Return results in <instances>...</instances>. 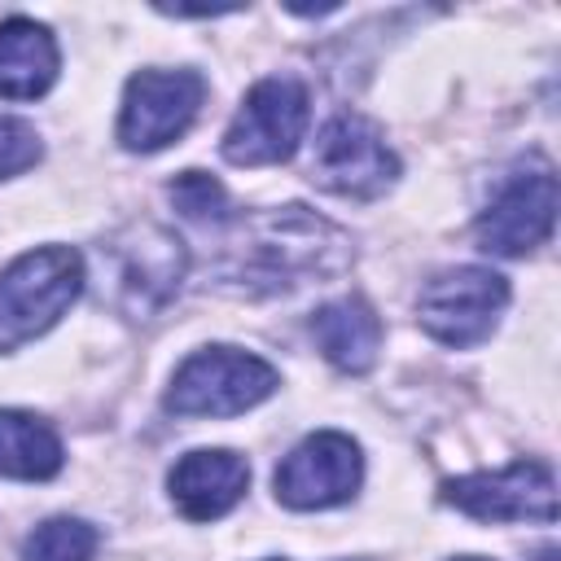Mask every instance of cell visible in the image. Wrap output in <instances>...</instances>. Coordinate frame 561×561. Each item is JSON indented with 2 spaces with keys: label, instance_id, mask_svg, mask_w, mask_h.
Here are the masks:
<instances>
[{
  "label": "cell",
  "instance_id": "cell-6",
  "mask_svg": "<svg viewBox=\"0 0 561 561\" xmlns=\"http://www.w3.org/2000/svg\"><path fill=\"white\" fill-rule=\"evenodd\" d=\"M302 131H307V88L289 75L259 79L224 131V158L232 167H272L294 158Z\"/></svg>",
  "mask_w": 561,
  "mask_h": 561
},
{
  "label": "cell",
  "instance_id": "cell-8",
  "mask_svg": "<svg viewBox=\"0 0 561 561\" xmlns=\"http://www.w3.org/2000/svg\"><path fill=\"white\" fill-rule=\"evenodd\" d=\"M206 96V79L197 70H140L127 79L118 110V145L131 153H153L180 140Z\"/></svg>",
  "mask_w": 561,
  "mask_h": 561
},
{
  "label": "cell",
  "instance_id": "cell-2",
  "mask_svg": "<svg viewBox=\"0 0 561 561\" xmlns=\"http://www.w3.org/2000/svg\"><path fill=\"white\" fill-rule=\"evenodd\" d=\"M101 267L110 280V302L127 320H153L184 285L188 250L162 224H127L101 245Z\"/></svg>",
  "mask_w": 561,
  "mask_h": 561
},
{
  "label": "cell",
  "instance_id": "cell-5",
  "mask_svg": "<svg viewBox=\"0 0 561 561\" xmlns=\"http://www.w3.org/2000/svg\"><path fill=\"white\" fill-rule=\"evenodd\" d=\"M508 307V280L491 267H447L421 285L416 320L443 346H478L491 337L500 311Z\"/></svg>",
  "mask_w": 561,
  "mask_h": 561
},
{
  "label": "cell",
  "instance_id": "cell-4",
  "mask_svg": "<svg viewBox=\"0 0 561 561\" xmlns=\"http://www.w3.org/2000/svg\"><path fill=\"white\" fill-rule=\"evenodd\" d=\"M276 390V368L241 346H202L193 351L171 386H167V412L175 416H237L263 403Z\"/></svg>",
  "mask_w": 561,
  "mask_h": 561
},
{
  "label": "cell",
  "instance_id": "cell-16",
  "mask_svg": "<svg viewBox=\"0 0 561 561\" xmlns=\"http://www.w3.org/2000/svg\"><path fill=\"white\" fill-rule=\"evenodd\" d=\"M101 535L83 517H48L22 539V561H92Z\"/></svg>",
  "mask_w": 561,
  "mask_h": 561
},
{
  "label": "cell",
  "instance_id": "cell-11",
  "mask_svg": "<svg viewBox=\"0 0 561 561\" xmlns=\"http://www.w3.org/2000/svg\"><path fill=\"white\" fill-rule=\"evenodd\" d=\"M364 478V456L351 434L320 430L307 434L276 469V500L285 508L311 513V508H333L346 504L359 491Z\"/></svg>",
  "mask_w": 561,
  "mask_h": 561
},
{
  "label": "cell",
  "instance_id": "cell-7",
  "mask_svg": "<svg viewBox=\"0 0 561 561\" xmlns=\"http://www.w3.org/2000/svg\"><path fill=\"white\" fill-rule=\"evenodd\" d=\"M311 180L337 197L373 202L399 180V158L377 123H368L364 114H337L316 136Z\"/></svg>",
  "mask_w": 561,
  "mask_h": 561
},
{
  "label": "cell",
  "instance_id": "cell-9",
  "mask_svg": "<svg viewBox=\"0 0 561 561\" xmlns=\"http://www.w3.org/2000/svg\"><path fill=\"white\" fill-rule=\"evenodd\" d=\"M552 224H557V175L548 162L535 158L530 167L513 171L500 184V193L478 215L473 237L486 254L522 259L552 237Z\"/></svg>",
  "mask_w": 561,
  "mask_h": 561
},
{
  "label": "cell",
  "instance_id": "cell-1",
  "mask_svg": "<svg viewBox=\"0 0 561 561\" xmlns=\"http://www.w3.org/2000/svg\"><path fill=\"white\" fill-rule=\"evenodd\" d=\"M351 254V237L337 224L311 215L307 206H280L245 215L224 241L210 276L241 298H272L316 276L342 272Z\"/></svg>",
  "mask_w": 561,
  "mask_h": 561
},
{
  "label": "cell",
  "instance_id": "cell-12",
  "mask_svg": "<svg viewBox=\"0 0 561 561\" xmlns=\"http://www.w3.org/2000/svg\"><path fill=\"white\" fill-rule=\"evenodd\" d=\"M245 486H250V465H245V456H237L228 447H197V451L180 456L175 469L167 473L171 504L188 522H215V517L232 513L241 504Z\"/></svg>",
  "mask_w": 561,
  "mask_h": 561
},
{
  "label": "cell",
  "instance_id": "cell-13",
  "mask_svg": "<svg viewBox=\"0 0 561 561\" xmlns=\"http://www.w3.org/2000/svg\"><path fill=\"white\" fill-rule=\"evenodd\" d=\"M57 79V39L35 18H4L0 22V96L35 101Z\"/></svg>",
  "mask_w": 561,
  "mask_h": 561
},
{
  "label": "cell",
  "instance_id": "cell-19",
  "mask_svg": "<svg viewBox=\"0 0 561 561\" xmlns=\"http://www.w3.org/2000/svg\"><path fill=\"white\" fill-rule=\"evenodd\" d=\"M451 561H486V557H451Z\"/></svg>",
  "mask_w": 561,
  "mask_h": 561
},
{
  "label": "cell",
  "instance_id": "cell-15",
  "mask_svg": "<svg viewBox=\"0 0 561 561\" xmlns=\"http://www.w3.org/2000/svg\"><path fill=\"white\" fill-rule=\"evenodd\" d=\"M61 438L44 416L0 408V478L48 482L61 473Z\"/></svg>",
  "mask_w": 561,
  "mask_h": 561
},
{
  "label": "cell",
  "instance_id": "cell-14",
  "mask_svg": "<svg viewBox=\"0 0 561 561\" xmlns=\"http://www.w3.org/2000/svg\"><path fill=\"white\" fill-rule=\"evenodd\" d=\"M320 355L342 373H368L381 351V316L364 298H333L311 316Z\"/></svg>",
  "mask_w": 561,
  "mask_h": 561
},
{
  "label": "cell",
  "instance_id": "cell-18",
  "mask_svg": "<svg viewBox=\"0 0 561 561\" xmlns=\"http://www.w3.org/2000/svg\"><path fill=\"white\" fill-rule=\"evenodd\" d=\"M39 158H44L39 131H35L26 118H4V114H0V180L31 171Z\"/></svg>",
  "mask_w": 561,
  "mask_h": 561
},
{
  "label": "cell",
  "instance_id": "cell-17",
  "mask_svg": "<svg viewBox=\"0 0 561 561\" xmlns=\"http://www.w3.org/2000/svg\"><path fill=\"white\" fill-rule=\"evenodd\" d=\"M167 197H171V206H175L184 219H193V224H228V219H232V197H228V188H224L215 175H206V171H180V175L167 184Z\"/></svg>",
  "mask_w": 561,
  "mask_h": 561
},
{
  "label": "cell",
  "instance_id": "cell-10",
  "mask_svg": "<svg viewBox=\"0 0 561 561\" xmlns=\"http://www.w3.org/2000/svg\"><path fill=\"white\" fill-rule=\"evenodd\" d=\"M443 500L478 522H557V478L543 460H513L495 473L443 482Z\"/></svg>",
  "mask_w": 561,
  "mask_h": 561
},
{
  "label": "cell",
  "instance_id": "cell-3",
  "mask_svg": "<svg viewBox=\"0 0 561 561\" xmlns=\"http://www.w3.org/2000/svg\"><path fill=\"white\" fill-rule=\"evenodd\" d=\"M83 289V254L70 245H39L0 272V355L39 337Z\"/></svg>",
  "mask_w": 561,
  "mask_h": 561
}]
</instances>
